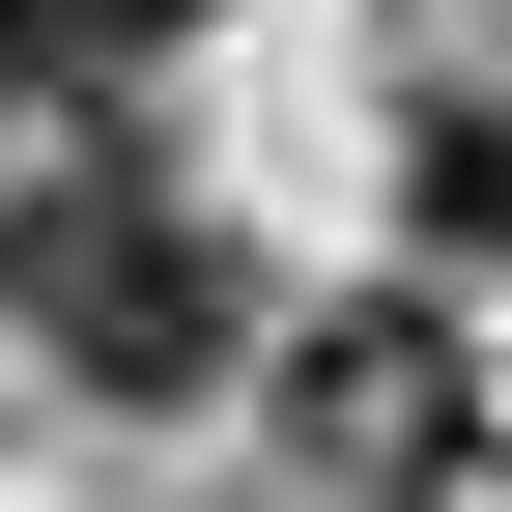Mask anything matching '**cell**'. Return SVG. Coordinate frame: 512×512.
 I'll list each match as a JSON object with an SVG mask.
<instances>
[{
    "label": "cell",
    "mask_w": 512,
    "mask_h": 512,
    "mask_svg": "<svg viewBox=\"0 0 512 512\" xmlns=\"http://www.w3.org/2000/svg\"><path fill=\"white\" fill-rule=\"evenodd\" d=\"M0 313H29L86 399H228L256 370V285H228V228L171 200V171H29V200H0Z\"/></svg>",
    "instance_id": "cell-1"
},
{
    "label": "cell",
    "mask_w": 512,
    "mask_h": 512,
    "mask_svg": "<svg viewBox=\"0 0 512 512\" xmlns=\"http://www.w3.org/2000/svg\"><path fill=\"white\" fill-rule=\"evenodd\" d=\"M285 427H313V456H342L370 512H399L427 456H456V342H427V313H342V342L285 370Z\"/></svg>",
    "instance_id": "cell-2"
},
{
    "label": "cell",
    "mask_w": 512,
    "mask_h": 512,
    "mask_svg": "<svg viewBox=\"0 0 512 512\" xmlns=\"http://www.w3.org/2000/svg\"><path fill=\"white\" fill-rule=\"evenodd\" d=\"M171 29H200V0H0V114L29 86H114V57H171Z\"/></svg>",
    "instance_id": "cell-3"
},
{
    "label": "cell",
    "mask_w": 512,
    "mask_h": 512,
    "mask_svg": "<svg viewBox=\"0 0 512 512\" xmlns=\"http://www.w3.org/2000/svg\"><path fill=\"white\" fill-rule=\"evenodd\" d=\"M342 512H370V484H342Z\"/></svg>",
    "instance_id": "cell-4"
}]
</instances>
